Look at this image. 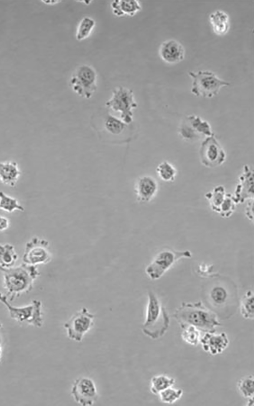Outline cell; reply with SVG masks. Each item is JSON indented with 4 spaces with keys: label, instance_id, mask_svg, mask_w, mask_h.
<instances>
[{
    "label": "cell",
    "instance_id": "cell-14",
    "mask_svg": "<svg viewBox=\"0 0 254 406\" xmlns=\"http://www.w3.org/2000/svg\"><path fill=\"white\" fill-rule=\"evenodd\" d=\"M71 394L75 401L83 406L91 405L98 398L96 384L88 377L77 379L72 386Z\"/></svg>",
    "mask_w": 254,
    "mask_h": 406
},
{
    "label": "cell",
    "instance_id": "cell-23",
    "mask_svg": "<svg viewBox=\"0 0 254 406\" xmlns=\"http://www.w3.org/2000/svg\"><path fill=\"white\" fill-rule=\"evenodd\" d=\"M226 193L225 187L222 185H218L205 194V197L208 201L210 208L213 211L218 213Z\"/></svg>",
    "mask_w": 254,
    "mask_h": 406
},
{
    "label": "cell",
    "instance_id": "cell-32",
    "mask_svg": "<svg viewBox=\"0 0 254 406\" xmlns=\"http://www.w3.org/2000/svg\"><path fill=\"white\" fill-rule=\"evenodd\" d=\"M181 337L186 343L196 346L200 342V331L192 326H187L183 329Z\"/></svg>",
    "mask_w": 254,
    "mask_h": 406
},
{
    "label": "cell",
    "instance_id": "cell-38",
    "mask_svg": "<svg viewBox=\"0 0 254 406\" xmlns=\"http://www.w3.org/2000/svg\"><path fill=\"white\" fill-rule=\"evenodd\" d=\"M2 337H1V336L0 335V344H2Z\"/></svg>",
    "mask_w": 254,
    "mask_h": 406
},
{
    "label": "cell",
    "instance_id": "cell-17",
    "mask_svg": "<svg viewBox=\"0 0 254 406\" xmlns=\"http://www.w3.org/2000/svg\"><path fill=\"white\" fill-rule=\"evenodd\" d=\"M158 189L157 181L149 176L139 177L134 185L137 199L141 202H147L152 200L156 194Z\"/></svg>",
    "mask_w": 254,
    "mask_h": 406
},
{
    "label": "cell",
    "instance_id": "cell-11",
    "mask_svg": "<svg viewBox=\"0 0 254 406\" xmlns=\"http://www.w3.org/2000/svg\"><path fill=\"white\" fill-rule=\"evenodd\" d=\"M199 155L202 164L208 168L221 165L226 159V152L214 135L206 137L202 141Z\"/></svg>",
    "mask_w": 254,
    "mask_h": 406
},
{
    "label": "cell",
    "instance_id": "cell-29",
    "mask_svg": "<svg viewBox=\"0 0 254 406\" xmlns=\"http://www.w3.org/2000/svg\"><path fill=\"white\" fill-rule=\"evenodd\" d=\"M237 387L244 398H253L254 379L252 376L249 375L240 379L237 383Z\"/></svg>",
    "mask_w": 254,
    "mask_h": 406
},
{
    "label": "cell",
    "instance_id": "cell-33",
    "mask_svg": "<svg viewBox=\"0 0 254 406\" xmlns=\"http://www.w3.org/2000/svg\"><path fill=\"white\" fill-rule=\"evenodd\" d=\"M126 124L114 116L108 114L105 121V125L108 130L114 134H118L126 126Z\"/></svg>",
    "mask_w": 254,
    "mask_h": 406
},
{
    "label": "cell",
    "instance_id": "cell-15",
    "mask_svg": "<svg viewBox=\"0 0 254 406\" xmlns=\"http://www.w3.org/2000/svg\"><path fill=\"white\" fill-rule=\"evenodd\" d=\"M253 170L248 164L243 167L239 177V182L235 187L232 197L237 205L253 199Z\"/></svg>",
    "mask_w": 254,
    "mask_h": 406
},
{
    "label": "cell",
    "instance_id": "cell-8",
    "mask_svg": "<svg viewBox=\"0 0 254 406\" xmlns=\"http://www.w3.org/2000/svg\"><path fill=\"white\" fill-rule=\"evenodd\" d=\"M105 105L113 111L119 113L121 120L126 124L133 121V110L137 107L133 91L121 86L114 88Z\"/></svg>",
    "mask_w": 254,
    "mask_h": 406
},
{
    "label": "cell",
    "instance_id": "cell-24",
    "mask_svg": "<svg viewBox=\"0 0 254 406\" xmlns=\"http://www.w3.org/2000/svg\"><path fill=\"white\" fill-rule=\"evenodd\" d=\"M175 380L165 375H159L152 377L150 381V391L154 395L158 394L165 389L172 387Z\"/></svg>",
    "mask_w": 254,
    "mask_h": 406
},
{
    "label": "cell",
    "instance_id": "cell-7",
    "mask_svg": "<svg viewBox=\"0 0 254 406\" xmlns=\"http://www.w3.org/2000/svg\"><path fill=\"white\" fill-rule=\"evenodd\" d=\"M188 75L193 79L191 92L197 96L212 97L218 94L221 87L230 85L210 71H190Z\"/></svg>",
    "mask_w": 254,
    "mask_h": 406
},
{
    "label": "cell",
    "instance_id": "cell-4",
    "mask_svg": "<svg viewBox=\"0 0 254 406\" xmlns=\"http://www.w3.org/2000/svg\"><path fill=\"white\" fill-rule=\"evenodd\" d=\"M146 317L142 326L143 332L154 340L162 337L170 326V317L166 308L151 291L148 292Z\"/></svg>",
    "mask_w": 254,
    "mask_h": 406
},
{
    "label": "cell",
    "instance_id": "cell-10",
    "mask_svg": "<svg viewBox=\"0 0 254 406\" xmlns=\"http://www.w3.org/2000/svg\"><path fill=\"white\" fill-rule=\"evenodd\" d=\"M95 317L84 307L76 313L64 324L69 338L77 342H81L93 326Z\"/></svg>",
    "mask_w": 254,
    "mask_h": 406
},
{
    "label": "cell",
    "instance_id": "cell-12",
    "mask_svg": "<svg viewBox=\"0 0 254 406\" xmlns=\"http://www.w3.org/2000/svg\"><path fill=\"white\" fill-rule=\"evenodd\" d=\"M179 133L184 140L192 141L214 135L210 124L200 116L190 115L187 116L179 128Z\"/></svg>",
    "mask_w": 254,
    "mask_h": 406
},
{
    "label": "cell",
    "instance_id": "cell-28",
    "mask_svg": "<svg viewBox=\"0 0 254 406\" xmlns=\"http://www.w3.org/2000/svg\"><path fill=\"white\" fill-rule=\"evenodd\" d=\"M0 210L9 213L15 210L22 212L24 210L23 207L19 204L16 198L7 195L3 191H0Z\"/></svg>",
    "mask_w": 254,
    "mask_h": 406
},
{
    "label": "cell",
    "instance_id": "cell-6",
    "mask_svg": "<svg viewBox=\"0 0 254 406\" xmlns=\"http://www.w3.org/2000/svg\"><path fill=\"white\" fill-rule=\"evenodd\" d=\"M98 75L90 65H79L73 72L70 79L73 91L79 96L89 99L97 90Z\"/></svg>",
    "mask_w": 254,
    "mask_h": 406
},
{
    "label": "cell",
    "instance_id": "cell-30",
    "mask_svg": "<svg viewBox=\"0 0 254 406\" xmlns=\"http://www.w3.org/2000/svg\"><path fill=\"white\" fill-rule=\"evenodd\" d=\"M181 389L170 387L158 394L160 400L165 403L172 404L179 400L183 395Z\"/></svg>",
    "mask_w": 254,
    "mask_h": 406
},
{
    "label": "cell",
    "instance_id": "cell-37",
    "mask_svg": "<svg viewBox=\"0 0 254 406\" xmlns=\"http://www.w3.org/2000/svg\"><path fill=\"white\" fill-rule=\"evenodd\" d=\"M2 346H1V344H0V361H1V357H2Z\"/></svg>",
    "mask_w": 254,
    "mask_h": 406
},
{
    "label": "cell",
    "instance_id": "cell-27",
    "mask_svg": "<svg viewBox=\"0 0 254 406\" xmlns=\"http://www.w3.org/2000/svg\"><path fill=\"white\" fill-rule=\"evenodd\" d=\"M156 172L159 178L166 182L174 181L177 173L176 168L167 161H163L159 163Z\"/></svg>",
    "mask_w": 254,
    "mask_h": 406
},
{
    "label": "cell",
    "instance_id": "cell-25",
    "mask_svg": "<svg viewBox=\"0 0 254 406\" xmlns=\"http://www.w3.org/2000/svg\"><path fill=\"white\" fill-rule=\"evenodd\" d=\"M240 311L246 319L253 320L254 317V295L251 290H247L240 301Z\"/></svg>",
    "mask_w": 254,
    "mask_h": 406
},
{
    "label": "cell",
    "instance_id": "cell-36",
    "mask_svg": "<svg viewBox=\"0 0 254 406\" xmlns=\"http://www.w3.org/2000/svg\"><path fill=\"white\" fill-rule=\"evenodd\" d=\"M9 226L8 220L0 215V230L3 231L8 228Z\"/></svg>",
    "mask_w": 254,
    "mask_h": 406
},
{
    "label": "cell",
    "instance_id": "cell-3",
    "mask_svg": "<svg viewBox=\"0 0 254 406\" xmlns=\"http://www.w3.org/2000/svg\"><path fill=\"white\" fill-rule=\"evenodd\" d=\"M1 270L4 273V287L10 301L30 291L35 280L40 275L36 265L25 263Z\"/></svg>",
    "mask_w": 254,
    "mask_h": 406
},
{
    "label": "cell",
    "instance_id": "cell-34",
    "mask_svg": "<svg viewBox=\"0 0 254 406\" xmlns=\"http://www.w3.org/2000/svg\"><path fill=\"white\" fill-rule=\"evenodd\" d=\"M245 215L249 220L251 222L253 221V199L248 200L245 208Z\"/></svg>",
    "mask_w": 254,
    "mask_h": 406
},
{
    "label": "cell",
    "instance_id": "cell-1",
    "mask_svg": "<svg viewBox=\"0 0 254 406\" xmlns=\"http://www.w3.org/2000/svg\"><path fill=\"white\" fill-rule=\"evenodd\" d=\"M181 329L188 326L195 327L204 333H214L221 326L216 314L201 301L183 302L172 315Z\"/></svg>",
    "mask_w": 254,
    "mask_h": 406
},
{
    "label": "cell",
    "instance_id": "cell-22",
    "mask_svg": "<svg viewBox=\"0 0 254 406\" xmlns=\"http://www.w3.org/2000/svg\"><path fill=\"white\" fill-rule=\"evenodd\" d=\"M18 256L14 247L9 244H0V270L13 267Z\"/></svg>",
    "mask_w": 254,
    "mask_h": 406
},
{
    "label": "cell",
    "instance_id": "cell-21",
    "mask_svg": "<svg viewBox=\"0 0 254 406\" xmlns=\"http://www.w3.org/2000/svg\"><path fill=\"white\" fill-rule=\"evenodd\" d=\"M209 19L215 33L219 35L227 33L229 28V18L227 13L217 10L210 14Z\"/></svg>",
    "mask_w": 254,
    "mask_h": 406
},
{
    "label": "cell",
    "instance_id": "cell-31",
    "mask_svg": "<svg viewBox=\"0 0 254 406\" xmlns=\"http://www.w3.org/2000/svg\"><path fill=\"white\" fill-rule=\"evenodd\" d=\"M237 204L232 197V194L227 193L225 198L220 205L218 214L224 218H230L235 211Z\"/></svg>",
    "mask_w": 254,
    "mask_h": 406
},
{
    "label": "cell",
    "instance_id": "cell-2",
    "mask_svg": "<svg viewBox=\"0 0 254 406\" xmlns=\"http://www.w3.org/2000/svg\"><path fill=\"white\" fill-rule=\"evenodd\" d=\"M204 298L208 308L221 319H228L235 312L238 306L235 285L215 281L204 290Z\"/></svg>",
    "mask_w": 254,
    "mask_h": 406
},
{
    "label": "cell",
    "instance_id": "cell-19",
    "mask_svg": "<svg viewBox=\"0 0 254 406\" xmlns=\"http://www.w3.org/2000/svg\"><path fill=\"white\" fill-rule=\"evenodd\" d=\"M112 13L117 17L133 16L142 10L140 2L135 0H116L110 5Z\"/></svg>",
    "mask_w": 254,
    "mask_h": 406
},
{
    "label": "cell",
    "instance_id": "cell-18",
    "mask_svg": "<svg viewBox=\"0 0 254 406\" xmlns=\"http://www.w3.org/2000/svg\"><path fill=\"white\" fill-rule=\"evenodd\" d=\"M159 53L161 58L170 63L178 62L184 57L183 47L174 40L164 42L160 46Z\"/></svg>",
    "mask_w": 254,
    "mask_h": 406
},
{
    "label": "cell",
    "instance_id": "cell-26",
    "mask_svg": "<svg viewBox=\"0 0 254 406\" xmlns=\"http://www.w3.org/2000/svg\"><path fill=\"white\" fill-rule=\"evenodd\" d=\"M96 26L95 20L88 16L82 18L79 22L75 37L79 41H83L89 37Z\"/></svg>",
    "mask_w": 254,
    "mask_h": 406
},
{
    "label": "cell",
    "instance_id": "cell-5",
    "mask_svg": "<svg viewBox=\"0 0 254 406\" xmlns=\"http://www.w3.org/2000/svg\"><path fill=\"white\" fill-rule=\"evenodd\" d=\"M192 257V253L188 250L177 251L164 248L146 266L145 273L152 280L160 279L178 261Z\"/></svg>",
    "mask_w": 254,
    "mask_h": 406
},
{
    "label": "cell",
    "instance_id": "cell-16",
    "mask_svg": "<svg viewBox=\"0 0 254 406\" xmlns=\"http://www.w3.org/2000/svg\"><path fill=\"white\" fill-rule=\"evenodd\" d=\"M200 342L203 350L212 355L222 353L228 347L229 340L225 332L219 333H205L200 337Z\"/></svg>",
    "mask_w": 254,
    "mask_h": 406
},
{
    "label": "cell",
    "instance_id": "cell-9",
    "mask_svg": "<svg viewBox=\"0 0 254 406\" xmlns=\"http://www.w3.org/2000/svg\"><path fill=\"white\" fill-rule=\"evenodd\" d=\"M0 301L7 308L10 316L20 323H27L37 327L42 326L43 323V314L42 303L40 300H33L29 305L18 307L12 306L8 298L0 292Z\"/></svg>",
    "mask_w": 254,
    "mask_h": 406
},
{
    "label": "cell",
    "instance_id": "cell-20",
    "mask_svg": "<svg viewBox=\"0 0 254 406\" xmlns=\"http://www.w3.org/2000/svg\"><path fill=\"white\" fill-rule=\"evenodd\" d=\"M20 174L16 162L11 161L0 162V181L3 184L10 186H15Z\"/></svg>",
    "mask_w": 254,
    "mask_h": 406
},
{
    "label": "cell",
    "instance_id": "cell-35",
    "mask_svg": "<svg viewBox=\"0 0 254 406\" xmlns=\"http://www.w3.org/2000/svg\"><path fill=\"white\" fill-rule=\"evenodd\" d=\"M212 267L211 265L208 266L206 264H202L200 265V267H199L198 270H199V274H201V275L206 276H210V273H212Z\"/></svg>",
    "mask_w": 254,
    "mask_h": 406
},
{
    "label": "cell",
    "instance_id": "cell-13",
    "mask_svg": "<svg viewBox=\"0 0 254 406\" xmlns=\"http://www.w3.org/2000/svg\"><path fill=\"white\" fill-rule=\"evenodd\" d=\"M49 242L37 237L32 238L26 244L22 257L24 263L36 265L46 263L51 259Z\"/></svg>",
    "mask_w": 254,
    "mask_h": 406
}]
</instances>
